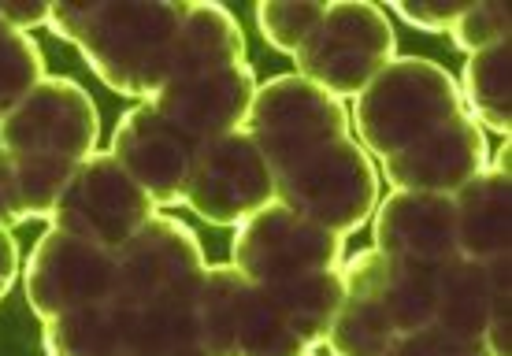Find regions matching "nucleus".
<instances>
[{
	"mask_svg": "<svg viewBox=\"0 0 512 356\" xmlns=\"http://www.w3.org/2000/svg\"><path fill=\"white\" fill-rule=\"evenodd\" d=\"M468 93L472 108L490 127L509 134V38L472 52L468 60Z\"/></svg>",
	"mask_w": 512,
	"mask_h": 356,
	"instance_id": "obj_1",
	"label": "nucleus"
}]
</instances>
